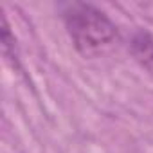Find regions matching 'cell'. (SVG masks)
I'll return each mask as SVG.
<instances>
[{
  "mask_svg": "<svg viewBox=\"0 0 153 153\" xmlns=\"http://www.w3.org/2000/svg\"><path fill=\"white\" fill-rule=\"evenodd\" d=\"M61 16L74 49L85 58L101 56L119 38L117 25L105 11H101L94 4H67Z\"/></svg>",
  "mask_w": 153,
  "mask_h": 153,
  "instance_id": "1",
  "label": "cell"
},
{
  "mask_svg": "<svg viewBox=\"0 0 153 153\" xmlns=\"http://www.w3.org/2000/svg\"><path fill=\"white\" fill-rule=\"evenodd\" d=\"M130 54L137 65L153 78V34L148 31H135L130 38Z\"/></svg>",
  "mask_w": 153,
  "mask_h": 153,
  "instance_id": "2",
  "label": "cell"
}]
</instances>
